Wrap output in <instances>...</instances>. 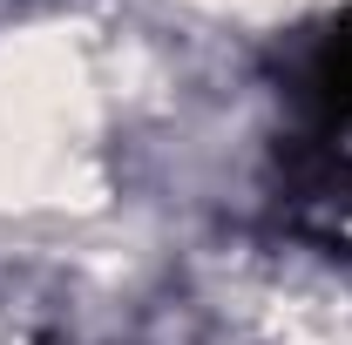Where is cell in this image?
I'll use <instances>...</instances> for the list:
<instances>
[{"label": "cell", "mask_w": 352, "mask_h": 345, "mask_svg": "<svg viewBox=\"0 0 352 345\" xmlns=\"http://www.w3.org/2000/svg\"><path fill=\"white\" fill-rule=\"evenodd\" d=\"M292 129L278 135V223L352 264V7L298 34L285 61Z\"/></svg>", "instance_id": "1"}]
</instances>
